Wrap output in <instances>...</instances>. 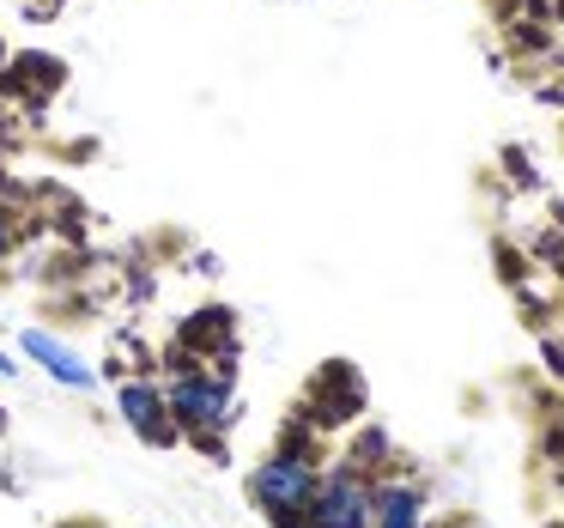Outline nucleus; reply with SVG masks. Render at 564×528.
<instances>
[{
	"label": "nucleus",
	"mask_w": 564,
	"mask_h": 528,
	"mask_svg": "<svg viewBox=\"0 0 564 528\" xmlns=\"http://www.w3.org/2000/svg\"><path fill=\"white\" fill-rule=\"evenodd\" d=\"M316 467L304 462V455H273V462L256 467V479H249V492H256V504L273 516L280 528H292L297 516L310 510V498H316Z\"/></svg>",
	"instance_id": "f257e3e1"
},
{
	"label": "nucleus",
	"mask_w": 564,
	"mask_h": 528,
	"mask_svg": "<svg viewBox=\"0 0 564 528\" xmlns=\"http://www.w3.org/2000/svg\"><path fill=\"white\" fill-rule=\"evenodd\" d=\"M310 528H370V492L358 474H334L310 498Z\"/></svg>",
	"instance_id": "f03ea898"
},
{
	"label": "nucleus",
	"mask_w": 564,
	"mask_h": 528,
	"mask_svg": "<svg viewBox=\"0 0 564 528\" xmlns=\"http://www.w3.org/2000/svg\"><path fill=\"white\" fill-rule=\"evenodd\" d=\"M171 407L188 431H219L225 419H231V389H225L219 377H183L171 395Z\"/></svg>",
	"instance_id": "7ed1b4c3"
},
{
	"label": "nucleus",
	"mask_w": 564,
	"mask_h": 528,
	"mask_svg": "<svg viewBox=\"0 0 564 528\" xmlns=\"http://www.w3.org/2000/svg\"><path fill=\"white\" fill-rule=\"evenodd\" d=\"M25 353L37 358V365L50 370L55 382H67V389H91V365H79V358L67 353L62 341H50L43 328H31V334H25Z\"/></svg>",
	"instance_id": "20e7f679"
},
{
	"label": "nucleus",
	"mask_w": 564,
	"mask_h": 528,
	"mask_svg": "<svg viewBox=\"0 0 564 528\" xmlns=\"http://www.w3.org/2000/svg\"><path fill=\"white\" fill-rule=\"evenodd\" d=\"M419 522H425V498L413 486L370 492V528H419Z\"/></svg>",
	"instance_id": "39448f33"
},
{
	"label": "nucleus",
	"mask_w": 564,
	"mask_h": 528,
	"mask_svg": "<svg viewBox=\"0 0 564 528\" xmlns=\"http://www.w3.org/2000/svg\"><path fill=\"white\" fill-rule=\"evenodd\" d=\"M122 413H128V425L134 431H147V438H171V425H164V401L152 389H140V382H128L122 389Z\"/></svg>",
	"instance_id": "423d86ee"
},
{
	"label": "nucleus",
	"mask_w": 564,
	"mask_h": 528,
	"mask_svg": "<svg viewBox=\"0 0 564 528\" xmlns=\"http://www.w3.org/2000/svg\"><path fill=\"white\" fill-rule=\"evenodd\" d=\"M0 370H19V365H7V353H0Z\"/></svg>",
	"instance_id": "0eeeda50"
},
{
	"label": "nucleus",
	"mask_w": 564,
	"mask_h": 528,
	"mask_svg": "<svg viewBox=\"0 0 564 528\" xmlns=\"http://www.w3.org/2000/svg\"><path fill=\"white\" fill-rule=\"evenodd\" d=\"M0 244H7V231H0Z\"/></svg>",
	"instance_id": "6e6552de"
}]
</instances>
